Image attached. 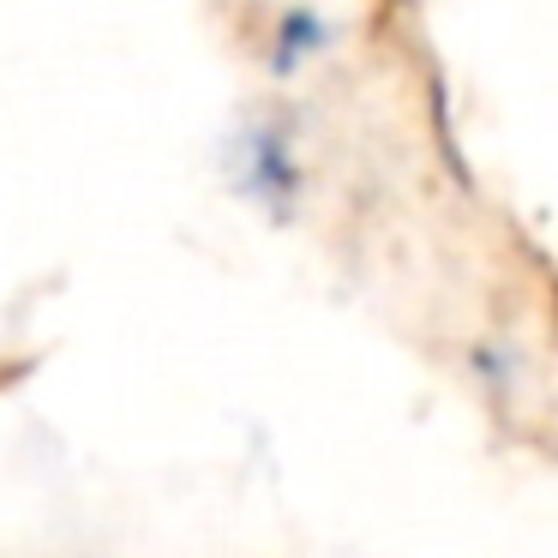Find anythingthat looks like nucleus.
Returning <instances> with one entry per match:
<instances>
[{"label": "nucleus", "instance_id": "nucleus-1", "mask_svg": "<svg viewBox=\"0 0 558 558\" xmlns=\"http://www.w3.org/2000/svg\"><path fill=\"white\" fill-rule=\"evenodd\" d=\"M325 37H330V31L318 25L313 13H289V19H282V37H277V73H294L313 49H325Z\"/></svg>", "mask_w": 558, "mask_h": 558}, {"label": "nucleus", "instance_id": "nucleus-2", "mask_svg": "<svg viewBox=\"0 0 558 558\" xmlns=\"http://www.w3.org/2000/svg\"><path fill=\"white\" fill-rule=\"evenodd\" d=\"M246 181H253L265 198H277V205L294 193V169H289V150H282V138H270V133L258 138V157H253V174H246Z\"/></svg>", "mask_w": 558, "mask_h": 558}]
</instances>
